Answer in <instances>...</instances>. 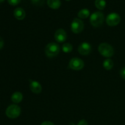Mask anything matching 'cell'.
<instances>
[{"mask_svg":"<svg viewBox=\"0 0 125 125\" xmlns=\"http://www.w3.org/2000/svg\"><path fill=\"white\" fill-rule=\"evenodd\" d=\"M45 52L47 57L52 58L59 54L60 52V46L56 43H50L45 47Z\"/></svg>","mask_w":125,"mask_h":125,"instance_id":"cell-1","label":"cell"},{"mask_svg":"<svg viewBox=\"0 0 125 125\" xmlns=\"http://www.w3.org/2000/svg\"><path fill=\"white\" fill-rule=\"evenodd\" d=\"M98 51L100 54L106 57H111L114 54L113 47L107 43H102L98 46Z\"/></svg>","mask_w":125,"mask_h":125,"instance_id":"cell-2","label":"cell"},{"mask_svg":"<svg viewBox=\"0 0 125 125\" xmlns=\"http://www.w3.org/2000/svg\"><path fill=\"white\" fill-rule=\"evenodd\" d=\"M104 15L101 12H95L90 15V21L94 27H100L103 24Z\"/></svg>","mask_w":125,"mask_h":125,"instance_id":"cell-3","label":"cell"},{"mask_svg":"<svg viewBox=\"0 0 125 125\" xmlns=\"http://www.w3.org/2000/svg\"><path fill=\"white\" fill-rule=\"evenodd\" d=\"M21 114V109L18 106L15 104L10 105L7 107L6 111V115L8 118L11 119L17 118Z\"/></svg>","mask_w":125,"mask_h":125,"instance_id":"cell-4","label":"cell"},{"mask_svg":"<svg viewBox=\"0 0 125 125\" xmlns=\"http://www.w3.org/2000/svg\"><path fill=\"white\" fill-rule=\"evenodd\" d=\"M84 27V23L81 20L74 18L71 24V30L74 34H79L83 31Z\"/></svg>","mask_w":125,"mask_h":125,"instance_id":"cell-5","label":"cell"},{"mask_svg":"<svg viewBox=\"0 0 125 125\" xmlns=\"http://www.w3.org/2000/svg\"><path fill=\"white\" fill-rule=\"evenodd\" d=\"M69 68L73 70H80L84 67V62L81 59L74 57L69 62Z\"/></svg>","mask_w":125,"mask_h":125,"instance_id":"cell-6","label":"cell"},{"mask_svg":"<svg viewBox=\"0 0 125 125\" xmlns=\"http://www.w3.org/2000/svg\"><path fill=\"white\" fill-rule=\"evenodd\" d=\"M120 20V17L117 13H109L106 18V23L110 26H115L118 25Z\"/></svg>","mask_w":125,"mask_h":125,"instance_id":"cell-7","label":"cell"},{"mask_svg":"<svg viewBox=\"0 0 125 125\" xmlns=\"http://www.w3.org/2000/svg\"><path fill=\"white\" fill-rule=\"evenodd\" d=\"M78 50L80 54L86 56V55L89 54L91 52L92 46L89 43L83 42L79 45Z\"/></svg>","mask_w":125,"mask_h":125,"instance_id":"cell-8","label":"cell"},{"mask_svg":"<svg viewBox=\"0 0 125 125\" xmlns=\"http://www.w3.org/2000/svg\"><path fill=\"white\" fill-rule=\"evenodd\" d=\"M55 40L59 43L64 42L67 38V33L63 29H59L56 31L54 34Z\"/></svg>","mask_w":125,"mask_h":125,"instance_id":"cell-9","label":"cell"},{"mask_svg":"<svg viewBox=\"0 0 125 125\" xmlns=\"http://www.w3.org/2000/svg\"><path fill=\"white\" fill-rule=\"evenodd\" d=\"M29 87H30L31 90L33 93L36 94H39L41 93L42 90V85H40V84L39 82L36 81H31Z\"/></svg>","mask_w":125,"mask_h":125,"instance_id":"cell-10","label":"cell"},{"mask_svg":"<svg viewBox=\"0 0 125 125\" xmlns=\"http://www.w3.org/2000/svg\"><path fill=\"white\" fill-rule=\"evenodd\" d=\"M13 15L15 17L16 19L18 20H23L26 17V12L23 9L18 7L13 11Z\"/></svg>","mask_w":125,"mask_h":125,"instance_id":"cell-11","label":"cell"},{"mask_svg":"<svg viewBox=\"0 0 125 125\" xmlns=\"http://www.w3.org/2000/svg\"><path fill=\"white\" fill-rule=\"evenodd\" d=\"M23 100V95L20 92H16L12 94L11 96V100L14 103H19Z\"/></svg>","mask_w":125,"mask_h":125,"instance_id":"cell-12","label":"cell"},{"mask_svg":"<svg viewBox=\"0 0 125 125\" xmlns=\"http://www.w3.org/2000/svg\"><path fill=\"white\" fill-rule=\"evenodd\" d=\"M47 4L49 7L52 9H57L61 6L60 0H47Z\"/></svg>","mask_w":125,"mask_h":125,"instance_id":"cell-13","label":"cell"},{"mask_svg":"<svg viewBox=\"0 0 125 125\" xmlns=\"http://www.w3.org/2000/svg\"><path fill=\"white\" fill-rule=\"evenodd\" d=\"M89 15H90V11L87 9H83L80 10L78 13V17L81 19L87 18L89 17Z\"/></svg>","mask_w":125,"mask_h":125,"instance_id":"cell-14","label":"cell"},{"mask_svg":"<svg viewBox=\"0 0 125 125\" xmlns=\"http://www.w3.org/2000/svg\"><path fill=\"white\" fill-rule=\"evenodd\" d=\"M114 62L111 59H107L103 62V67L107 70H110L113 68Z\"/></svg>","mask_w":125,"mask_h":125,"instance_id":"cell-15","label":"cell"},{"mask_svg":"<svg viewBox=\"0 0 125 125\" xmlns=\"http://www.w3.org/2000/svg\"><path fill=\"white\" fill-rule=\"evenodd\" d=\"M95 5L99 10H103L106 7V2L105 0H95Z\"/></svg>","mask_w":125,"mask_h":125,"instance_id":"cell-16","label":"cell"},{"mask_svg":"<svg viewBox=\"0 0 125 125\" xmlns=\"http://www.w3.org/2000/svg\"><path fill=\"white\" fill-rule=\"evenodd\" d=\"M73 50V46L70 43H65L62 45V51L65 53H69L72 52Z\"/></svg>","mask_w":125,"mask_h":125,"instance_id":"cell-17","label":"cell"},{"mask_svg":"<svg viewBox=\"0 0 125 125\" xmlns=\"http://www.w3.org/2000/svg\"><path fill=\"white\" fill-rule=\"evenodd\" d=\"M32 3L36 6H42L45 3V0H31Z\"/></svg>","mask_w":125,"mask_h":125,"instance_id":"cell-18","label":"cell"},{"mask_svg":"<svg viewBox=\"0 0 125 125\" xmlns=\"http://www.w3.org/2000/svg\"><path fill=\"white\" fill-rule=\"evenodd\" d=\"M20 1L21 0H7V2L11 6H17L20 2Z\"/></svg>","mask_w":125,"mask_h":125,"instance_id":"cell-19","label":"cell"},{"mask_svg":"<svg viewBox=\"0 0 125 125\" xmlns=\"http://www.w3.org/2000/svg\"><path fill=\"white\" fill-rule=\"evenodd\" d=\"M77 125H88V123L85 120H81L79 121Z\"/></svg>","mask_w":125,"mask_h":125,"instance_id":"cell-20","label":"cell"},{"mask_svg":"<svg viewBox=\"0 0 125 125\" xmlns=\"http://www.w3.org/2000/svg\"><path fill=\"white\" fill-rule=\"evenodd\" d=\"M120 75L123 79H125V67L122 68L120 70Z\"/></svg>","mask_w":125,"mask_h":125,"instance_id":"cell-21","label":"cell"},{"mask_svg":"<svg viewBox=\"0 0 125 125\" xmlns=\"http://www.w3.org/2000/svg\"><path fill=\"white\" fill-rule=\"evenodd\" d=\"M41 125H54L53 123H52L51 122H50V121H45V122H43L42 123Z\"/></svg>","mask_w":125,"mask_h":125,"instance_id":"cell-22","label":"cell"},{"mask_svg":"<svg viewBox=\"0 0 125 125\" xmlns=\"http://www.w3.org/2000/svg\"><path fill=\"white\" fill-rule=\"evenodd\" d=\"M4 43L3 39L1 37H0V50L2 48V47H3L4 46Z\"/></svg>","mask_w":125,"mask_h":125,"instance_id":"cell-23","label":"cell"},{"mask_svg":"<svg viewBox=\"0 0 125 125\" xmlns=\"http://www.w3.org/2000/svg\"><path fill=\"white\" fill-rule=\"evenodd\" d=\"M4 1V0H0V3H1V2H3Z\"/></svg>","mask_w":125,"mask_h":125,"instance_id":"cell-24","label":"cell"},{"mask_svg":"<svg viewBox=\"0 0 125 125\" xmlns=\"http://www.w3.org/2000/svg\"><path fill=\"white\" fill-rule=\"evenodd\" d=\"M65 1H71V0H65Z\"/></svg>","mask_w":125,"mask_h":125,"instance_id":"cell-25","label":"cell"}]
</instances>
